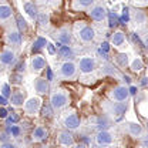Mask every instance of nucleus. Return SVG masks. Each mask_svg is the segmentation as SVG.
<instances>
[{
	"label": "nucleus",
	"mask_w": 148,
	"mask_h": 148,
	"mask_svg": "<svg viewBox=\"0 0 148 148\" xmlns=\"http://www.w3.org/2000/svg\"><path fill=\"white\" fill-rule=\"evenodd\" d=\"M77 67L80 69V71L83 74H90V73H92L94 69H95V60H94L92 57H83V58L78 61Z\"/></svg>",
	"instance_id": "obj_5"
},
{
	"label": "nucleus",
	"mask_w": 148,
	"mask_h": 148,
	"mask_svg": "<svg viewBox=\"0 0 148 148\" xmlns=\"http://www.w3.org/2000/svg\"><path fill=\"white\" fill-rule=\"evenodd\" d=\"M0 148H16V145L7 141V143H1V145H0Z\"/></svg>",
	"instance_id": "obj_38"
},
{
	"label": "nucleus",
	"mask_w": 148,
	"mask_h": 148,
	"mask_svg": "<svg viewBox=\"0 0 148 148\" xmlns=\"http://www.w3.org/2000/svg\"><path fill=\"white\" fill-rule=\"evenodd\" d=\"M103 49L107 51V50H108V44H107V43H104V44H103Z\"/></svg>",
	"instance_id": "obj_47"
},
{
	"label": "nucleus",
	"mask_w": 148,
	"mask_h": 148,
	"mask_svg": "<svg viewBox=\"0 0 148 148\" xmlns=\"http://www.w3.org/2000/svg\"><path fill=\"white\" fill-rule=\"evenodd\" d=\"M7 103H9V101H7V98H6V97H3V95L0 94V106H3V107H4Z\"/></svg>",
	"instance_id": "obj_41"
},
{
	"label": "nucleus",
	"mask_w": 148,
	"mask_h": 148,
	"mask_svg": "<svg viewBox=\"0 0 148 148\" xmlns=\"http://www.w3.org/2000/svg\"><path fill=\"white\" fill-rule=\"evenodd\" d=\"M97 127H98L100 130L107 128V127H108V121H107V118H103V117L98 118V120H97Z\"/></svg>",
	"instance_id": "obj_34"
},
{
	"label": "nucleus",
	"mask_w": 148,
	"mask_h": 148,
	"mask_svg": "<svg viewBox=\"0 0 148 148\" xmlns=\"http://www.w3.org/2000/svg\"><path fill=\"white\" fill-rule=\"evenodd\" d=\"M46 47L49 49V51H50L51 54H53V53L56 51V50H54V47H53V44H50V43H47V46H46Z\"/></svg>",
	"instance_id": "obj_43"
},
{
	"label": "nucleus",
	"mask_w": 148,
	"mask_h": 148,
	"mask_svg": "<svg viewBox=\"0 0 148 148\" xmlns=\"http://www.w3.org/2000/svg\"><path fill=\"white\" fill-rule=\"evenodd\" d=\"M128 108V106H127V103H123V101H118L117 104H114V107H112V111H114V114L115 115H123L125 111Z\"/></svg>",
	"instance_id": "obj_24"
},
{
	"label": "nucleus",
	"mask_w": 148,
	"mask_h": 148,
	"mask_svg": "<svg viewBox=\"0 0 148 148\" xmlns=\"http://www.w3.org/2000/svg\"><path fill=\"white\" fill-rule=\"evenodd\" d=\"M128 132L132 137H141L143 134V127L138 123H130L128 124Z\"/></svg>",
	"instance_id": "obj_22"
},
{
	"label": "nucleus",
	"mask_w": 148,
	"mask_h": 148,
	"mask_svg": "<svg viewBox=\"0 0 148 148\" xmlns=\"http://www.w3.org/2000/svg\"><path fill=\"white\" fill-rule=\"evenodd\" d=\"M9 138H10V132H9L7 130L3 131V132H0V141H1V143H7Z\"/></svg>",
	"instance_id": "obj_36"
},
{
	"label": "nucleus",
	"mask_w": 148,
	"mask_h": 148,
	"mask_svg": "<svg viewBox=\"0 0 148 148\" xmlns=\"http://www.w3.org/2000/svg\"><path fill=\"white\" fill-rule=\"evenodd\" d=\"M1 95L6 97V98H10L12 90H10V86L9 84H3V87H1Z\"/></svg>",
	"instance_id": "obj_33"
},
{
	"label": "nucleus",
	"mask_w": 148,
	"mask_h": 148,
	"mask_svg": "<svg viewBox=\"0 0 148 148\" xmlns=\"http://www.w3.org/2000/svg\"><path fill=\"white\" fill-rule=\"evenodd\" d=\"M131 69L132 71H141L144 69V63L141 58H134V61L131 63Z\"/></svg>",
	"instance_id": "obj_29"
},
{
	"label": "nucleus",
	"mask_w": 148,
	"mask_h": 148,
	"mask_svg": "<svg viewBox=\"0 0 148 148\" xmlns=\"http://www.w3.org/2000/svg\"><path fill=\"white\" fill-rule=\"evenodd\" d=\"M47 135H49L47 130L44 128L43 125H37L36 128L33 130V132H32V140H33V141H37V143H40V141L47 140Z\"/></svg>",
	"instance_id": "obj_16"
},
{
	"label": "nucleus",
	"mask_w": 148,
	"mask_h": 148,
	"mask_svg": "<svg viewBox=\"0 0 148 148\" xmlns=\"http://www.w3.org/2000/svg\"><path fill=\"white\" fill-rule=\"evenodd\" d=\"M112 140H114V137H112V134H111L110 131H107V130H100L98 132H97V135H95V143L98 144V145H110L111 143H112Z\"/></svg>",
	"instance_id": "obj_9"
},
{
	"label": "nucleus",
	"mask_w": 148,
	"mask_h": 148,
	"mask_svg": "<svg viewBox=\"0 0 148 148\" xmlns=\"http://www.w3.org/2000/svg\"><path fill=\"white\" fill-rule=\"evenodd\" d=\"M13 12L9 4H0V20H9L12 17Z\"/></svg>",
	"instance_id": "obj_21"
},
{
	"label": "nucleus",
	"mask_w": 148,
	"mask_h": 148,
	"mask_svg": "<svg viewBox=\"0 0 148 148\" xmlns=\"http://www.w3.org/2000/svg\"><path fill=\"white\" fill-rule=\"evenodd\" d=\"M130 95H131V94H130V90L125 86H117V87L112 90V92H111V97H112L115 101H127Z\"/></svg>",
	"instance_id": "obj_8"
},
{
	"label": "nucleus",
	"mask_w": 148,
	"mask_h": 148,
	"mask_svg": "<svg viewBox=\"0 0 148 148\" xmlns=\"http://www.w3.org/2000/svg\"><path fill=\"white\" fill-rule=\"evenodd\" d=\"M23 7H24V12L30 16L32 18H36L37 14H38V10H37V6L34 3H32V1H24V4H23Z\"/></svg>",
	"instance_id": "obj_19"
},
{
	"label": "nucleus",
	"mask_w": 148,
	"mask_h": 148,
	"mask_svg": "<svg viewBox=\"0 0 148 148\" xmlns=\"http://www.w3.org/2000/svg\"><path fill=\"white\" fill-rule=\"evenodd\" d=\"M46 46H47V40L44 37H37L36 41L33 43V51H37V50H40Z\"/></svg>",
	"instance_id": "obj_27"
},
{
	"label": "nucleus",
	"mask_w": 148,
	"mask_h": 148,
	"mask_svg": "<svg viewBox=\"0 0 148 148\" xmlns=\"http://www.w3.org/2000/svg\"><path fill=\"white\" fill-rule=\"evenodd\" d=\"M124 80H125L127 83H131V78H130L128 75H124Z\"/></svg>",
	"instance_id": "obj_46"
},
{
	"label": "nucleus",
	"mask_w": 148,
	"mask_h": 148,
	"mask_svg": "<svg viewBox=\"0 0 148 148\" xmlns=\"http://www.w3.org/2000/svg\"><path fill=\"white\" fill-rule=\"evenodd\" d=\"M74 148H87V147H86V144H77V145H74Z\"/></svg>",
	"instance_id": "obj_45"
},
{
	"label": "nucleus",
	"mask_w": 148,
	"mask_h": 148,
	"mask_svg": "<svg viewBox=\"0 0 148 148\" xmlns=\"http://www.w3.org/2000/svg\"><path fill=\"white\" fill-rule=\"evenodd\" d=\"M77 71H78L77 64L74 61H71V60H67V61H64L60 66V71L58 73H60V77L63 80H73L77 75Z\"/></svg>",
	"instance_id": "obj_2"
},
{
	"label": "nucleus",
	"mask_w": 148,
	"mask_h": 148,
	"mask_svg": "<svg viewBox=\"0 0 148 148\" xmlns=\"http://www.w3.org/2000/svg\"><path fill=\"white\" fill-rule=\"evenodd\" d=\"M132 18H134V21H135L137 24H144L145 20H147V16H145V13L141 12V10H134Z\"/></svg>",
	"instance_id": "obj_25"
},
{
	"label": "nucleus",
	"mask_w": 148,
	"mask_h": 148,
	"mask_svg": "<svg viewBox=\"0 0 148 148\" xmlns=\"http://www.w3.org/2000/svg\"><path fill=\"white\" fill-rule=\"evenodd\" d=\"M33 86H34V90L37 91V94H47L50 91V83L46 77H37Z\"/></svg>",
	"instance_id": "obj_10"
},
{
	"label": "nucleus",
	"mask_w": 148,
	"mask_h": 148,
	"mask_svg": "<svg viewBox=\"0 0 148 148\" xmlns=\"http://www.w3.org/2000/svg\"><path fill=\"white\" fill-rule=\"evenodd\" d=\"M26 91L24 90H14V91L12 92V95H10V103L14 106V107H21L24 103H26Z\"/></svg>",
	"instance_id": "obj_13"
},
{
	"label": "nucleus",
	"mask_w": 148,
	"mask_h": 148,
	"mask_svg": "<svg viewBox=\"0 0 148 148\" xmlns=\"http://www.w3.org/2000/svg\"><path fill=\"white\" fill-rule=\"evenodd\" d=\"M147 128H148V121H147Z\"/></svg>",
	"instance_id": "obj_50"
},
{
	"label": "nucleus",
	"mask_w": 148,
	"mask_h": 148,
	"mask_svg": "<svg viewBox=\"0 0 148 148\" xmlns=\"http://www.w3.org/2000/svg\"><path fill=\"white\" fill-rule=\"evenodd\" d=\"M24 67H26V64H24V61L23 63H20L17 66V71L18 73H21V71H24Z\"/></svg>",
	"instance_id": "obj_42"
},
{
	"label": "nucleus",
	"mask_w": 148,
	"mask_h": 148,
	"mask_svg": "<svg viewBox=\"0 0 148 148\" xmlns=\"http://www.w3.org/2000/svg\"><path fill=\"white\" fill-rule=\"evenodd\" d=\"M57 40H58V47L60 46H70L71 44V30L69 27H61L58 32H57Z\"/></svg>",
	"instance_id": "obj_7"
},
{
	"label": "nucleus",
	"mask_w": 148,
	"mask_h": 148,
	"mask_svg": "<svg viewBox=\"0 0 148 148\" xmlns=\"http://www.w3.org/2000/svg\"><path fill=\"white\" fill-rule=\"evenodd\" d=\"M0 64L1 66H14L16 64V53L13 50H3L0 53Z\"/></svg>",
	"instance_id": "obj_11"
},
{
	"label": "nucleus",
	"mask_w": 148,
	"mask_h": 148,
	"mask_svg": "<svg viewBox=\"0 0 148 148\" xmlns=\"http://www.w3.org/2000/svg\"><path fill=\"white\" fill-rule=\"evenodd\" d=\"M128 90H130V94H135V92H137V88H135V87H131Z\"/></svg>",
	"instance_id": "obj_44"
},
{
	"label": "nucleus",
	"mask_w": 148,
	"mask_h": 148,
	"mask_svg": "<svg viewBox=\"0 0 148 148\" xmlns=\"http://www.w3.org/2000/svg\"><path fill=\"white\" fill-rule=\"evenodd\" d=\"M144 44H145V49H148V36L145 37V43Z\"/></svg>",
	"instance_id": "obj_49"
},
{
	"label": "nucleus",
	"mask_w": 148,
	"mask_h": 148,
	"mask_svg": "<svg viewBox=\"0 0 148 148\" xmlns=\"http://www.w3.org/2000/svg\"><path fill=\"white\" fill-rule=\"evenodd\" d=\"M97 3V0H73V9L74 10H83L92 7Z\"/></svg>",
	"instance_id": "obj_18"
},
{
	"label": "nucleus",
	"mask_w": 148,
	"mask_h": 148,
	"mask_svg": "<svg viewBox=\"0 0 148 148\" xmlns=\"http://www.w3.org/2000/svg\"><path fill=\"white\" fill-rule=\"evenodd\" d=\"M16 21H17L18 32H26V30H27V27H29V26H27V21L21 17V16H17V20H16Z\"/></svg>",
	"instance_id": "obj_30"
},
{
	"label": "nucleus",
	"mask_w": 148,
	"mask_h": 148,
	"mask_svg": "<svg viewBox=\"0 0 148 148\" xmlns=\"http://www.w3.org/2000/svg\"><path fill=\"white\" fill-rule=\"evenodd\" d=\"M44 67H46V60H44L43 56L37 54L32 58V70H33V71L38 73V71H41Z\"/></svg>",
	"instance_id": "obj_17"
},
{
	"label": "nucleus",
	"mask_w": 148,
	"mask_h": 148,
	"mask_svg": "<svg viewBox=\"0 0 148 148\" xmlns=\"http://www.w3.org/2000/svg\"><path fill=\"white\" fill-rule=\"evenodd\" d=\"M58 54H60V57H63V58H71L73 57V49L70 47V46H60L58 47Z\"/></svg>",
	"instance_id": "obj_23"
},
{
	"label": "nucleus",
	"mask_w": 148,
	"mask_h": 148,
	"mask_svg": "<svg viewBox=\"0 0 148 148\" xmlns=\"http://www.w3.org/2000/svg\"><path fill=\"white\" fill-rule=\"evenodd\" d=\"M58 143L61 145H66V147H71L74 145V137L73 134L67 130V131H61L58 132Z\"/></svg>",
	"instance_id": "obj_15"
},
{
	"label": "nucleus",
	"mask_w": 148,
	"mask_h": 148,
	"mask_svg": "<svg viewBox=\"0 0 148 148\" xmlns=\"http://www.w3.org/2000/svg\"><path fill=\"white\" fill-rule=\"evenodd\" d=\"M141 144H143V147H144V148H148V134L143 137V140H141Z\"/></svg>",
	"instance_id": "obj_40"
},
{
	"label": "nucleus",
	"mask_w": 148,
	"mask_h": 148,
	"mask_svg": "<svg viewBox=\"0 0 148 148\" xmlns=\"http://www.w3.org/2000/svg\"><path fill=\"white\" fill-rule=\"evenodd\" d=\"M40 1H43V3H53L56 0H40Z\"/></svg>",
	"instance_id": "obj_48"
},
{
	"label": "nucleus",
	"mask_w": 148,
	"mask_h": 148,
	"mask_svg": "<svg viewBox=\"0 0 148 148\" xmlns=\"http://www.w3.org/2000/svg\"><path fill=\"white\" fill-rule=\"evenodd\" d=\"M77 36L78 38L83 41V43H90L94 40L95 37V32L91 26L88 24H81V27H78V32H77Z\"/></svg>",
	"instance_id": "obj_3"
},
{
	"label": "nucleus",
	"mask_w": 148,
	"mask_h": 148,
	"mask_svg": "<svg viewBox=\"0 0 148 148\" xmlns=\"http://www.w3.org/2000/svg\"><path fill=\"white\" fill-rule=\"evenodd\" d=\"M7 131L10 132V135H12V137H18V135L21 134V128H20L18 125H14V124H13V125H10V127L7 128Z\"/></svg>",
	"instance_id": "obj_31"
},
{
	"label": "nucleus",
	"mask_w": 148,
	"mask_h": 148,
	"mask_svg": "<svg viewBox=\"0 0 148 148\" xmlns=\"http://www.w3.org/2000/svg\"><path fill=\"white\" fill-rule=\"evenodd\" d=\"M88 14H90V17L94 21H103L104 18L107 17V9L103 4H94L91 9H90Z\"/></svg>",
	"instance_id": "obj_6"
},
{
	"label": "nucleus",
	"mask_w": 148,
	"mask_h": 148,
	"mask_svg": "<svg viewBox=\"0 0 148 148\" xmlns=\"http://www.w3.org/2000/svg\"><path fill=\"white\" fill-rule=\"evenodd\" d=\"M111 41L115 47H121L124 43H125V34L123 32H115L112 37H111Z\"/></svg>",
	"instance_id": "obj_20"
},
{
	"label": "nucleus",
	"mask_w": 148,
	"mask_h": 148,
	"mask_svg": "<svg viewBox=\"0 0 148 148\" xmlns=\"http://www.w3.org/2000/svg\"><path fill=\"white\" fill-rule=\"evenodd\" d=\"M80 125H81V120L75 112H70L64 118V127L67 130H77Z\"/></svg>",
	"instance_id": "obj_12"
},
{
	"label": "nucleus",
	"mask_w": 148,
	"mask_h": 148,
	"mask_svg": "<svg viewBox=\"0 0 148 148\" xmlns=\"http://www.w3.org/2000/svg\"><path fill=\"white\" fill-rule=\"evenodd\" d=\"M115 61L118 63V66H121V67H127V66L130 64L128 54H127V53H120V54H117Z\"/></svg>",
	"instance_id": "obj_26"
},
{
	"label": "nucleus",
	"mask_w": 148,
	"mask_h": 148,
	"mask_svg": "<svg viewBox=\"0 0 148 148\" xmlns=\"http://www.w3.org/2000/svg\"><path fill=\"white\" fill-rule=\"evenodd\" d=\"M36 18H37V23H38L41 27H46V26H49V21H50L49 14H46V13H38Z\"/></svg>",
	"instance_id": "obj_28"
},
{
	"label": "nucleus",
	"mask_w": 148,
	"mask_h": 148,
	"mask_svg": "<svg viewBox=\"0 0 148 148\" xmlns=\"http://www.w3.org/2000/svg\"><path fill=\"white\" fill-rule=\"evenodd\" d=\"M18 121V115H16V114H13V115H7L6 117V123H7V125H13V124H16Z\"/></svg>",
	"instance_id": "obj_35"
},
{
	"label": "nucleus",
	"mask_w": 148,
	"mask_h": 148,
	"mask_svg": "<svg viewBox=\"0 0 148 148\" xmlns=\"http://www.w3.org/2000/svg\"><path fill=\"white\" fill-rule=\"evenodd\" d=\"M40 107H41V98L40 97H32L24 103V111L29 115H36L40 111Z\"/></svg>",
	"instance_id": "obj_4"
},
{
	"label": "nucleus",
	"mask_w": 148,
	"mask_h": 148,
	"mask_svg": "<svg viewBox=\"0 0 148 148\" xmlns=\"http://www.w3.org/2000/svg\"><path fill=\"white\" fill-rule=\"evenodd\" d=\"M6 38H7V43L13 47H18L21 44V34L18 30H9L6 33Z\"/></svg>",
	"instance_id": "obj_14"
},
{
	"label": "nucleus",
	"mask_w": 148,
	"mask_h": 148,
	"mask_svg": "<svg viewBox=\"0 0 148 148\" xmlns=\"http://www.w3.org/2000/svg\"><path fill=\"white\" fill-rule=\"evenodd\" d=\"M20 78H21V75H20V74L13 75V77H12V83H14V84H20V83H21V80H20Z\"/></svg>",
	"instance_id": "obj_37"
},
{
	"label": "nucleus",
	"mask_w": 148,
	"mask_h": 148,
	"mask_svg": "<svg viewBox=\"0 0 148 148\" xmlns=\"http://www.w3.org/2000/svg\"><path fill=\"white\" fill-rule=\"evenodd\" d=\"M120 23V18H118V14L115 12H111L110 13V27H114Z\"/></svg>",
	"instance_id": "obj_32"
},
{
	"label": "nucleus",
	"mask_w": 148,
	"mask_h": 148,
	"mask_svg": "<svg viewBox=\"0 0 148 148\" xmlns=\"http://www.w3.org/2000/svg\"><path fill=\"white\" fill-rule=\"evenodd\" d=\"M69 104V92L63 88L56 90L50 95V106L53 110H63Z\"/></svg>",
	"instance_id": "obj_1"
},
{
	"label": "nucleus",
	"mask_w": 148,
	"mask_h": 148,
	"mask_svg": "<svg viewBox=\"0 0 148 148\" xmlns=\"http://www.w3.org/2000/svg\"><path fill=\"white\" fill-rule=\"evenodd\" d=\"M7 115H9V112H7V110L1 107V108H0V118H4V120H6V117H7Z\"/></svg>",
	"instance_id": "obj_39"
}]
</instances>
